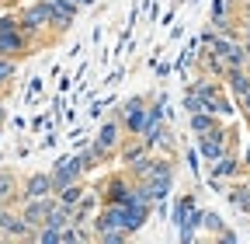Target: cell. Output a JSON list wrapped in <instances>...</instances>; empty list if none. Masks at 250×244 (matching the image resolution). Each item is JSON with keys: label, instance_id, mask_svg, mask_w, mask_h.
Masks as SVG:
<instances>
[{"label": "cell", "instance_id": "cell-3", "mask_svg": "<svg viewBox=\"0 0 250 244\" xmlns=\"http://www.w3.org/2000/svg\"><path fill=\"white\" fill-rule=\"evenodd\" d=\"M98 189H101L104 202H118V206H125V202H143L139 192H136V181L125 174V168L115 171V174H104V181H98Z\"/></svg>", "mask_w": 250, "mask_h": 244}, {"label": "cell", "instance_id": "cell-8", "mask_svg": "<svg viewBox=\"0 0 250 244\" xmlns=\"http://www.w3.org/2000/svg\"><path fill=\"white\" fill-rule=\"evenodd\" d=\"M52 185H56V192L59 189H66V185H73V181H80L87 171H83V161H80V154H70V157H59L56 164H52Z\"/></svg>", "mask_w": 250, "mask_h": 244}, {"label": "cell", "instance_id": "cell-5", "mask_svg": "<svg viewBox=\"0 0 250 244\" xmlns=\"http://www.w3.org/2000/svg\"><path fill=\"white\" fill-rule=\"evenodd\" d=\"M195 140H198V154H202V161H208V164H215L219 157L229 154V129L223 126V122H219L215 129L195 136Z\"/></svg>", "mask_w": 250, "mask_h": 244}, {"label": "cell", "instance_id": "cell-23", "mask_svg": "<svg viewBox=\"0 0 250 244\" xmlns=\"http://www.w3.org/2000/svg\"><path fill=\"white\" fill-rule=\"evenodd\" d=\"M208 112H215L219 119H226V115H233V101H229V98L223 95V91H219V95H215V98L208 101Z\"/></svg>", "mask_w": 250, "mask_h": 244}, {"label": "cell", "instance_id": "cell-10", "mask_svg": "<svg viewBox=\"0 0 250 244\" xmlns=\"http://www.w3.org/2000/svg\"><path fill=\"white\" fill-rule=\"evenodd\" d=\"M143 140H146V146L149 150H156V154H177V136H174V129H170V122L164 119V122H156V126H149L146 133H143Z\"/></svg>", "mask_w": 250, "mask_h": 244}, {"label": "cell", "instance_id": "cell-2", "mask_svg": "<svg viewBox=\"0 0 250 244\" xmlns=\"http://www.w3.org/2000/svg\"><path fill=\"white\" fill-rule=\"evenodd\" d=\"M146 105H149V95H132L122 105H115V115L122 122L125 136H143V129H146Z\"/></svg>", "mask_w": 250, "mask_h": 244}, {"label": "cell", "instance_id": "cell-6", "mask_svg": "<svg viewBox=\"0 0 250 244\" xmlns=\"http://www.w3.org/2000/svg\"><path fill=\"white\" fill-rule=\"evenodd\" d=\"M49 4V18H52V35L59 39V35H66L70 28H73V21H77V14L83 11L77 0H45Z\"/></svg>", "mask_w": 250, "mask_h": 244}, {"label": "cell", "instance_id": "cell-25", "mask_svg": "<svg viewBox=\"0 0 250 244\" xmlns=\"http://www.w3.org/2000/svg\"><path fill=\"white\" fill-rule=\"evenodd\" d=\"M14 28H21V18H18L14 11L0 14V32H14Z\"/></svg>", "mask_w": 250, "mask_h": 244}, {"label": "cell", "instance_id": "cell-17", "mask_svg": "<svg viewBox=\"0 0 250 244\" xmlns=\"http://www.w3.org/2000/svg\"><path fill=\"white\" fill-rule=\"evenodd\" d=\"M219 122H223V119H219L215 112H195V115H188V129H191L195 136H202V133L215 129Z\"/></svg>", "mask_w": 250, "mask_h": 244}, {"label": "cell", "instance_id": "cell-22", "mask_svg": "<svg viewBox=\"0 0 250 244\" xmlns=\"http://www.w3.org/2000/svg\"><path fill=\"white\" fill-rule=\"evenodd\" d=\"M233 14H240L236 0H212V18H233Z\"/></svg>", "mask_w": 250, "mask_h": 244}, {"label": "cell", "instance_id": "cell-12", "mask_svg": "<svg viewBox=\"0 0 250 244\" xmlns=\"http://www.w3.org/2000/svg\"><path fill=\"white\" fill-rule=\"evenodd\" d=\"M28 52H35V42H31L21 28H14V32H0V56H28Z\"/></svg>", "mask_w": 250, "mask_h": 244}, {"label": "cell", "instance_id": "cell-14", "mask_svg": "<svg viewBox=\"0 0 250 244\" xmlns=\"http://www.w3.org/2000/svg\"><path fill=\"white\" fill-rule=\"evenodd\" d=\"M149 209H153L149 202H125L122 206V230L129 234V237L139 234L146 227V220H149Z\"/></svg>", "mask_w": 250, "mask_h": 244}, {"label": "cell", "instance_id": "cell-13", "mask_svg": "<svg viewBox=\"0 0 250 244\" xmlns=\"http://www.w3.org/2000/svg\"><path fill=\"white\" fill-rule=\"evenodd\" d=\"M139 189H143V195L156 206V202H164L167 195H170V189H174V171H164V174H149L146 181H139Z\"/></svg>", "mask_w": 250, "mask_h": 244}, {"label": "cell", "instance_id": "cell-26", "mask_svg": "<svg viewBox=\"0 0 250 244\" xmlns=\"http://www.w3.org/2000/svg\"><path fill=\"white\" fill-rule=\"evenodd\" d=\"M98 241L101 244H122V241H129V234L125 230H104V234H98Z\"/></svg>", "mask_w": 250, "mask_h": 244}, {"label": "cell", "instance_id": "cell-24", "mask_svg": "<svg viewBox=\"0 0 250 244\" xmlns=\"http://www.w3.org/2000/svg\"><path fill=\"white\" fill-rule=\"evenodd\" d=\"M35 241L39 244H59V230L56 227H39L35 230Z\"/></svg>", "mask_w": 250, "mask_h": 244}, {"label": "cell", "instance_id": "cell-16", "mask_svg": "<svg viewBox=\"0 0 250 244\" xmlns=\"http://www.w3.org/2000/svg\"><path fill=\"white\" fill-rule=\"evenodd\" d=\"M18 192H21V178L11 168H0V202L18 206Z\"/></svg>", "mask_w": 250, "mask_h": 244}, {"label": "cell", "instance_id": "cell-18", "mask_svg": "<svg viewBox=\"0 0 250 244\" xmlns=\"http://www.w3.org/2000/svg\"><path fill=\"white\" fill-rule=\"evenodd\" d=\"M229 202L250 217V181H233L229 185Z\"/></svg>", "mask_w": 250, "mask_h": 244}, {"label": "cell", "instance_id": "cell-28", "mask_svg": "<svg viewBox=\"0 0 250 244\" xmlns=\"http://www.w3.org/2000/svg\"><path fill=\"white\" fill-rule=\"evenodd\" d=\"M240 98V105H243V112H247V119H250V87L243 91V95H236Z\"/></svg>", "mask_w": 250, "mask_h": 244}, {"label": "cell", "instance_id": "cell-1", "mask_svg": "<svg viewBox=\"0 0 250 244\" xmlns=\"http://www.w3.org/2000/svg\"><path fill=\"white\" fill-rule=\"evenodd\" d=\"M18 18H21V32L35 42V46H39V42H56V35H52V18H49V4H45V0H35V4L21 7Z\"/></svg>", "mask_w": 250, "mask_h": 244}, {"label": "cell", "instance_id": "cell-7", "mask_svg": "<svg viewBox=\"0 0 250 244\" xmlns=\"http://www.w3.org/2000/svg\"><path fill=\"white\" fill-rule=\"evenodd\" d=\"M56 202H59L56 195H39V199H21V202H18V213H21V217H24V220H28L31 227H35V230H39V227H45V220H49V213L56 209Z\"/></svg>", "mask_w": 250, "mask_h": 244}, {"label": "cell", "instance_id": "cell-21", "mask_svg": "<svg viewBox=\"0 0 250 244\" xmlns=\"http://www.w3.org/2000/svg\"><path fill=\"white\" fill-rule=\"evenodd\" d=\"M14 77H18V59L14 56H0V95L14 84Z\"/></svg>", "mask_w": 250, "mask_h": 244}, {"label": "cell", "instance_id": "cell-20", "mask_svg": "<svg viewBox=\"0 0 250 244\" xmlns=\"http://www.w3.org/2000/svg\"><path fill=\"white\" fill-rule=\"evenodd\" d=\"M181 105H184V115H195V112H208V101L198 95V91L188 84V91H184V98H181Z\"/></svg>", "mask_w": 250, "mask_h": 244}, {"label": "cell", "instance_id": "cell-32", "mask_svg": "<svg viewBox=\"0 0 250 244\" xmlns=\"http://www.w3.org/2000/svg\"><path fill=\"white\" fill-rule=\"evenodd\" d=\"M77 4H80V7H90V4H98V0H77Z\"/></svg>", "mask_w": 250, "mask_h": 244}, {"label": "cell", "instance_id": "cell-27", "mask_svg": "<svg viewBox=\"0 0 250 244\" xmlns=\"http://www.w3.org/2000/svg\"><path fill=\"white\" fill-rule=\"evenodd\" d=\"M240 24L250 28V0H243V4H240Z\"/></svg>", "mask_w": 250, "mask_h": 244}, {"label": "cell", "instance_id": "cell-29", "mask_svg": "<svg viewBox=\"0 0 250 244\" xmlns=\"http://www.w3.org/2000/svg\"><path fill=\"white\" fill-rule=\"evenodd\" d=\"M243 171L250 174V146H247V154H243Z\"/></svg>", "mask_w": 250, "mask_h": 244}, {"label": "cell", "instance_id": "cell-30", "mask_svg": "<svg viewBox=\"0 0 250 244\" xmlns=\"http://www.w3.org/2000/svg\"><path fill=\"white\" fill-rule=\"evenodd\" d=\"M243 46H247V52H250V28H243Z\"/></svg>", "mask_w": 250, "mask_h": 244}, {"label": "cell", "instance_id": "cell-19", "mask_svg": "<svg viewBox=\"0 0 250 244\" xmlns=\"http://www.w3.org/2000/svg\"><path fill=\"white\" fill-rule=\"evenodd\" d=\"M87 189H90V185H87V181L80 178V181H73V185L59 189V192H56V199H59V202H66V206H77V202L83 199V192H87Z\"/></svg>", "mask_w": 250, "mask_h": 244}, {"label": "cell", "instance_id": "cell-9", "mask_svg": "<svg viewBox=\"0 0 250 244\" xmlns=\"http://www.w3.org/2000/svg\"><path fill=\"white\" fill-rule=\"evenodd\" d=\"M0 241H35V227L18 213V206H11L0 220Z\"/></svg>", "mask_w": 250, "mask_h": 244}, {"label": "cell", "instance_id": "cell-34", "mask_svg": "<svg viewBox=\"0 0 250 244\" xmlns=\"http://www.w3.org/2000/svg\"><path fill=\"white\" fill-rule=\"evenodd\" d=\"M0 168H4V154H0Z\"/></svg>", "mask_w": 250, "mask_h": 244}, {"label": "cell", "instance_id": "cell-33", "mask_svg": "<svg viewBox=\"0 0 250 244\" xmlns=\"http://www.w3.org/2000/svg\"><path fill=\"white\" fill-rule=\"evenodd\" d=\"M247 73H250V56H247Z\"/></svg>", "mask_w": 250, "mask_h": 244}, {"label": "cell", "instance_id": "cell-11", "mask_svg": "<svg viewBox=\"0 0 250 244\" xmlns=\"http://www.w3.org/2000/svg\"><path fill=\"white\" fill-rule=\"evenodd\" d=\"M39 195H56V185H52V174H49V171H31V174L21 181L18 202H21V199H39Z\"/></svg>", "mask_w": 250, "mask_h": 244}, {"label": "cell", "instance_id": "cell-15", "mask_svg": "<svg viewBox=\"0 0 250 244\" xmlns=\"http://www.w3.org/2000/svg\"><path fill=\"white\" fill-rule=\"evenodd\" d=\"M146 154H149V146H146L143 136H125L122 146H118V164H122V168H129V164L143 161Z\"/></svg>", "mask_w": 250, "mask_h": 244}, {"label": "cell", "instance_id": "cell-4", "mask_svg": "<svg viewBox=\"0 0 250 244\" xmlns=\"http://www.w3.org/2000/svg\"><path fill=\"white\" fill-rule=\"evenodd\" d=\"M122 140H125V129H122V122H118V115L111 112L101 126H98V133H94V146L101 150V154L111 161V157H118V146H122Z\"/></svg>", "mask_w": 250, "mask_h": 244}, {"label": "cell", "instance_id": "cell-31", "mask_svg": "<svg viewBox=\"0 0 250 244\" xmlns=\"http://www.w3.org/2000/svg\"><path fill=\"white\" fill-rule=\"evenodd\" d=\"M11 209V202H0V220H4V213Z\"/></svg>", "mask_w": 250, "mask_h": 244}]
</instances>
